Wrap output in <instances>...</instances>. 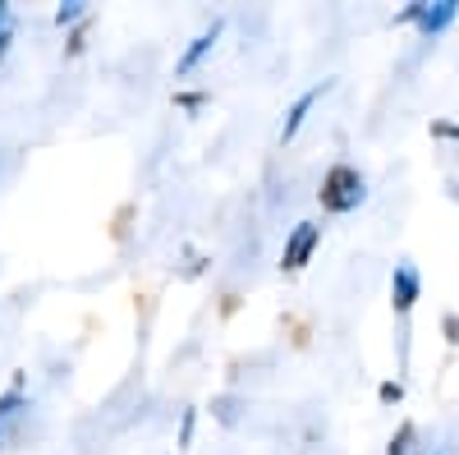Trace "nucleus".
Here are the masks:
<instances>
[{"instance_id":"obj_1","label":"nucleus","mask_w":459,"mask_h":455,"mask_svg":"<svg viewBox=\"0 0 459 455\" xmlns=\"http://www.w3.org/2000/svg\"><path fill=\"white\" fill-rule=\"evenodd\" d=\"M363 198H368L363 175H359L350 162H335V166L322 175V188H317V203H322V212H335V216H344V212H354Z\"/></svg>"},{"instance_id":"obj_2","label":"nucleus","mask_w":459,"mask_h":455,"mask_svg":"<svg viewBox=\"0 0 459 455\" xmlns=\"http://www.w3.org/2000/svg\"><path fill=\"white\" fill-rule=\"evenodd\" d=\"M317 244H322V225H317V221H299L294 231H290V240H285L281 272H285V276L303 272V267H308V258L317 253Z\"/></svg>"},{"instance_id":"obj_3","label":"nucleus","mask_w":459,"mask_h":455,"mask_svg":"<svg viewBox=\"0 0 459 455\" xmlns=\"http://www.w3.org/2000/svg\"><path fill=\"white\" fill-rule=\"evenodd\" d=\"M418 299H423V272H418L413 262H400V267L391 272V309L400 318H409Z\"/></svg>"},{"instance_id":"obj_4","label":"nucleus","mask_w":459,"mask_h":455,"mask_svg":"<svg viewBox=\"0 0 459 455\" xmlns=\"http://www.w3.org/2000/svg\"><path fill=\"white\" fill-rule=\"evenodd\" d=\"M455 14H459V0H423V10H418V32L437 37L455 23Z\"/></svg>"},{"instance_id":"obj_5","label":"nucleus","mask_w":459,"mask_h":455,"mask_svg":"<svg viewBox=\"0 0 459 455\" xmlns=\"http://www.w3.org/2000/svg\"><path fill=\"white\" fill-rule=\"evenodd\" d=\"M216 37H221V19H216V23H212L207 32H198L194 42L184 47V56H179V65H175V74H179V79H184V74H194V69L203 65V56H207V51L216 47Z\"/></svg>"},{"instance_id":"obj_6","label":"nucleus","mask_w":459,"mask_h":455,"mask_svg":"<svg viewBox=\"0 0 459 455\" xmlns=\"http://www.w3.org/2000/svg\"><path fill=\"white\" fill-rule=\"evenodd\" d=\"M326 88H331V83H317V88H308V92H303V97H299V101L290 106V116H285V129H281V138H285V143H290V138H294V134L303 129V120H308V110H313V106L322 101V92H326Z\"/></svg>"},{"instance_id":"obj_7","label":"nucleus","mask_w":459,"mask_h":455,"mask_svg":"<svg viewBox=\"0 0 459 455\" xmlns=\"http://www.w3.org/2000/svg\"><path fill=\"white\" fill-rule=\"evenodd\" d=\"M413 437H418V428H413V419H404V424L395 428V437H391L386 455H409V451H413Z\"/></svg>"},{"instance_id":"obj_8","label":"nucleus","mask_w":459,"mask_h":455,"mask_svg":"<svg viewBox=\"0 0 459 455\" xmlns=\"http://www.w3.org/2000/svg\"><path fill=\"white\" fill-rule=\"evenodd\" d=\"M83 14H88L83 0H69V5H60V10H56V23H60V28H65V23H79Z\"/></svg>"},{"instance_id":"obj_9","label":"nucleus","mask_w":459,"mask_h":455,"mask_svg":"<svg viewBox=\"0 0 459 455\" xmlns=\"http://www.w3.org/2000/svg\"><path fill=\"white\" fill-rule=\"evenodd\" d=\"M377 400H381V405H400V400H404V387H400V382H381V387H377Z\"/></svg>"},{"instance_id":"obj_10","label":"nucleus","mask_w":459,"mask_h":455,"mask_svg":"<svg viewBox=\"0 0 459 455\" xmlns=\"http://www.w3.org/2000/svg\"><path fill=\"white\" fill-rule=\"evenodd\" d=\"M14 409H23V396H19V387H14V391H5V396H0V419H10Z\"/></svg>"},{"instance_id":"obj_11","label":"nucleus","mask_w":459,"mask_h":455,"mask_svg":"<svg viewBox=\"0 0 459 455\" xmlns=\"http://www.w3.org/2000/svg\"><path fill=\"white\" fill-rule=\"evenodd\" d=\"M129 216H134V203H125V207H120V216H115V225H110V235H115V240H125V231H129Z\"/></svg>"},{"instance_id":"obj_12","label":"nucleus","mask_w":459,"mask_h":455,"mask_svg":"<svg viewBox=\"0 0 459 455\" xmlns=\"http://www.w3.org/2000/svg\"><path fill=\"white\" fill-rule=\"evenodd\" d=\"M432 138H450V143H459V125H450V120H432Z\"/></svg>"},{"instance_id":"obj_13","label":"nucleus","mask_w":459,"mask_h":455,"mask_svg":"<svg viewBox=\"0 0 459 455\" xmlns=\"http://www.w3.org/2000/svg\"><path fill=\"white\" fill-rule=\"evenodd\" d=\"M207 101V92H175V106H184V110H198Z\"/></svg>"},{"instance_id":"obj_14","label":"nucleus","mask_w":459,"mask_h":455,"mask_svg":"<svg viewBox=\"0 0 459 455\" xmlns=\"http://www.w3.org/2000/svg\"><path fill=\"white\" fill-rule=\"evenodd\" d=\"M441 331H446L450 346H459V313H446V318H441Z\"/></svg>"},{"instance_id":"obj_15","label":"nucleus","mask_w":459,"mask_h":455,"mask_svg":"<svg viewBox=\"0 0 459 455\" xmlns=\"http://www.w3.org/2000/svg\"><path fill=\"white\" fill-rule=\"evenodd\" d=\"M194 419H198V414H194V409H184V424H179V446L194 442Z\"/></svg>"},{"instance_id":"obj_16","label":"nucleus","mask_w":459,"mask_h":455,"mask_svg":"<svg viewBox=\"0 0 459 455\" xmlns=\"http://www.w3.org/2000/svg\"><path fill=\"white\" fill-rule=\"evenodd\" d=\"M83 42H88V28H74V37H69L65 56H79V51H83Z\"/></svg>"},{"instance_id":"obj_17","label":"nucleus","mask_w":459,"mask_h":455,"mask_svg":"<svg viewBox=\"0 0 459 455\" xmlns=\"http://www.w3.org/2000/svg\"><path fill=\"white\" fill-rule=\"evenodd\" d=\"M10 37H14L10 28H5V32H0V60H5V51H10Z\"/></svg>"},{"instance_id":"obj_18","label":"nucleus","mask_w":459,"mask_h":455,"mask_svg":"<svg viewBox=\"0 0 459 455\" xmlns=\"http://www.w3.org/2000/svg\"><path fill=\"white\" fill-rule=\"evenodd\" d=\"M5 28H10V5L0 0V32H5Z\"/></svg>"}]
</instances>
